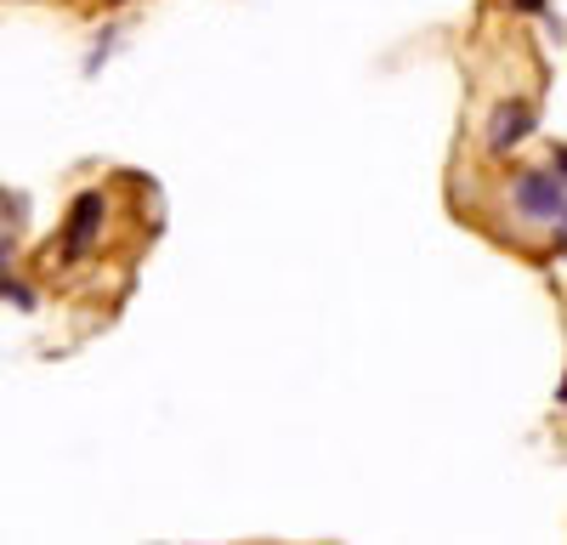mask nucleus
I'll return each mask as SVG.
<instances>
[{"label": "nucleus", "instance_id": "1", "mask_svg": "<svg viewBox=\"0 0 567 545\" xmlns=\"http://www.w3.org/2000/svg\"><path fill=\"white\" fill-rule=\"evenodd\" d=\"M511 205L523 222L534 227H556L561 234V210H567V194H561V148H556V171H523L511 182Z\"/></svg>", "mask_w": 567, "mask_h": 545}, {"label": "nucleus", "instance_id": "2", "mask_svg": "<svg viewBox=\"0 0 567 545\" xmlns=\"http://www.w3.org/2000/svg\"><path fill=\"white\" fill-rule=\"evenodd\" d=\"M103 222H109V199H103V188L80 194V199H74V210H69V250H74V256H85L91 245H97Z\"/></svg>", "mask_w": 567, "mask_h": 545}, {"label": "nucleus", "instance_id": "3", "mask_svg": "<svg viewBox=\"0 0 567 545\" xmlns=\"http://www.w3.org/2000/svg\"><path fill=\"white\" fill-rule=\"evenodd\" d=\"M528 131H534V109H528V103H499V109L488 114V148H494V154H511Z\"/></svg>", "mask_w": 567, "mask_h": 545}, {"label": "nucleus", "instance_id": "4", "mask_svg": "<svg viewBox=\"0 0 567 545\" xmlns=\"http://www.w3.org/2000/svg\"><path fill=\"white\" fill-rule=\"evenodd\" d=\"M0 301H12V307H23V312H29V307H34V290H29V285H18V279H0Z\"/></svg>", "mask_w": 567, "mask_h": 545}, {"label": "nucleus", "instance_id": "5", "mask_svg": "<svg viewBox=\"0 0 567 545\" xmlns=\"http://www.w3.org/2000/svg\"><path fill=\"white\" fill-rule=\"evenodd\" d=\"M511 7H516V12H545L550 0H511Z\"/></svg>", "mask_w": 567, "mask_h": 545}, {"label": "nucleus", "instance_id": "6", "mask_svg": "<svg viewBox=\"0 0 567 545\" xmlns=\"http://www.w3.org/2000/svg\"><path fill=\"white\" fill-rule=\"evenodd\" d=\"M12 256V239H0V261H7Z\"/></svg>", "mask_w": 567, "mask_h": 545}, {"label": "nucleus", "instance_id": "7", "mask_svg": "<svg viewBox=\"0 0 567 545\" xmlns=\"http://www.w3.org/2000/svg\"><path fill=\"white\" fill-rule=\"evenodd\" d=\"M114 7H120V0H114Z\"/></svg>", "mask_w": 567, "mask_h": 545}]
</instances>
